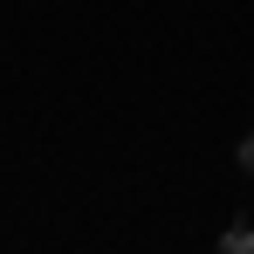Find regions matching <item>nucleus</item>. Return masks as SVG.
Returning <instances> with one entry per match:
<instances>
[{"instance_id":"f257e3e1","label":"nucleus","mask_w":254,"mask_h":254,"mask_svg":"<svg viewBox=\"0 0 254 254\" xmlns=\"http://www.w3.org/2000/svg\"><path fill=\"white\" fill-rule=\"evenodd\" d=\"M220 248H227V254H254V227H248V220H234V227L220 234Z\"/></svg>"},{"instance_id":"f03ea898","label":"nucleus","mask_w":254,"mask_h":254,"mask_svg":"<svg viewBox=\"0 0 254 254\" xmlns=\"http://www.w3.org/2000/svg\"><path fill=\"white\" fill-rule=\"evenodd\" d=\"M234 158H241V172H248V179H254V130H248V137H241V151H234Z\"/></svg>"}]
</instances>
